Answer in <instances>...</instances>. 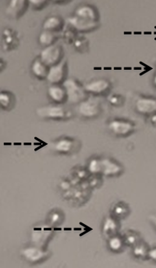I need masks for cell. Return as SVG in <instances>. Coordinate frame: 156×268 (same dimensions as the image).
I'll return each mask as SVG.
<instances>
[{
  "mask_svg": "<svg viewBox=\"0 0 156 268\" xmlns=\"http://www.w3.org/2000/svg\"><path fill=\"white\" fill-rule=\"evenodd\" d=\"M37 114L39 117L53 121H64L72 118L73 113L71 110L62 105H47L37 109Z\"/></svg>",
  "mask_w": 156,
  "mask_h": 268,
  "instance_id": "6da1fadb",
  "label": "cell"
},
{
  "mask_svg": "<svg viewBox=\"0 0 156 268\" xmlns=\"http://www.w3.org/2000/svg\"><path fill=\"white\" fill-rule=\"evenodd\" d=\"M53 228L48 223H39L32 227L31 242L32 245L46 249V246L54 235Z\"/></svg>",
  "mask_w": 156,
  "mask_h": 268,
  "instance_id": "7a4b0ae2",
  "label": "cell"
},
{
  "mask_svg": "<svg viewBox=\"0 0 156 268\" xmlns=\"http://www.w3.org/2000/svg\"><path fill=\"white\" fill-rule=\"evenodd\" d=\"M67 92V102L71 104L79 105L80 102L87 99V93L84 86H82L77 79L69 78L62 83Z\"/></svg>",
  "mask_w": 156,
  "mask_h": 268,
  "instance_id": "3957f363",
  "label": "cell"
},
{
  "mask_svg": "<svg viewBox=\"0 0 156 268\" xmlns=\"http://www.w3.org/2000/svg\"><path fill=\"white\" fill-rule=\"evenodd\" d=\"M20 255L24 261L31 265H38L47 261L50 257L51 252L47 249L31 244L21 249Z\"/></svg>",
  "mask_w": 156,
  "mask_h": 268,
  "instance_id": "277c9868",
  "label": "cell"
},
{
  "mask_svg": "<svg viewBox=\"0 0 156 268\" xmlns=\"http://www.w3.org/2000/svg\"><path fill=\"white\" fill-rule=\"evenodd\" d=\"M108 129L114 135L126 137L132 134L135 130V125L132 121L123 118H114L108 124Z\"/></svg>",
  "mask_w": 156,
  "mask_h": 268,
  "instance_id": "5b68a950",
  "label": "cell"
},
{
  "mask_svg": "<svg viewBox=\"0 0 156 268\" xmlns=\"http://www.w3.org/2000/svg\"><path fill=\"white\" fill-rule=\"evenodd\" d=\"M63 49L61 46L53 44L45 47L41 51L39 58L41 59V61L48 66V68H50L52 66L60 63L63 60Z\"/></svg>",
  "mask_w": 156,
  "mask_h": 268,
  "instance_id": "8992f818",
  "label": "cell"
},
{
  "mask_svg": "<svg viewBox=\"0 0 156 268\" xmlns=\"http://www.w3.org/2000/svg\"><path fill=\"white\" fill-rule=\"evenodd\" d=\"M78 111L83 118H95L102 112V106L97 100L87 98L78 105Z\"/></svg>",
  "mask_w": 156,
  "mask_h": 268,
  "instance_id": "52a82bcc",
  "label": "cell"
},
{
  "mask_svg": "<svg viewBox=\"0 0 156 268\" xmlns=\"http://www.w3.org/2000/svg\"><path fill=\"white\" fill-rule=\"evenodd\" d=\"M80 148V143L75 139L68 137H62L57 139L53 144V149L55 152L60 155L75 154Z\"/></svg>",
  "mask_w": 156,
  "mask_h": 268,
  "instance_id": "ba28073f",
  "label": "cell"
},
{
  "mask_svg": "<svg viewBox=\"0 0 156 268\" xmlns=\"http://www.w3.org/2000/svg\"><path fill=\"white\" fill-rule=\"evenodd\" d=\"M67 71V63L62 60L59 64L49 68L46 79L52 85H60L66 80Z\"/></svg>",
  "mask_w": 156,
  "mask_h": 268,
  "instance_id": "9c48e42d",
  "label": "cell"
},
{
  "mask_svg": "<svg viewBox=\"0 0 156 268\" xmlns=\"http://www.w3.org/2000/svg\"><path fill=\"white\" fill-rule=\"evenodd\" d=\"M123 165L111 158L102 159V173L106 177H117L123 173Z\"/></svg>",
  "mask_w": 156,
  "mask_h": 268,
  "instance_id": "30bf717a",
  "label": "cell"
},
{
  "mask_svg": "<svg viewBox=\"0 0 156 268\" xmlns=\"http://www.w3.org/2000/svg\"><path fill=\"white\" fill-rule=\"evenodd\" d=\"M110 88H111V83L106 79H94L84 85L86 93L94 96L106 94L110 91Z\"/></svg>",
  "mask_w": 156,
  "mask_h": 268,
  "instance_id": "8fae6325",
  "label": "cell"
},
{
  "mask_svg": "<svg viewBox=\"0 0 156 268\" xmlns=\"http://www.w3.org/2000/svg\"><path fill=\"white\" fill-rule=\"evenodd\" d=\"M135 110L139 114L151 116L156 113V98L141 97L135 102Z\"/></svg>",
  "mask_w": 156,
  "mask_h": 268,
  "instance_id": "7c38bea8",
  "label": "cell"
},
{
  "mask_svg": "<svg viewBox=\"0 0 156 268\" xmlns=\"http://www.w3.org/2000/svg\"><path fill=\"white\" fill-rule=\"evenodd\" d=\"M75 15L86 21L99 22L100 20L98 9L89 4H81L75 9Z\"/></svg>",
  "mask_w": 156,
  "mask_h": 268,
  "instance_id": "4fadbf2b",
  "label": "cell"
},
{
  "mask_svg": "<svg viewBox=\"0 0 156 268\" xmlns=\"http://www.w3.org/2000/svg\"><path fill=\"white\" fill-rule=\"evenodd\" d=\"M67 23L75 31L79 32H88L95 30L99 27V22L88 21L74 15L67 18Z\"/></svg>",
  "mask_w": 156,
  "mask_h": 268,
  "instance_id": "5bb4252c",
  "label": "cell"
},
{
  "mask_svg": "<svg viewBox=\"0 0 156 268\" xmlns=\"http://www.w3.org/2000/svg\"><path fill=\"white\" fill-rule=\"evenodd\" d=\"M120 220L117 218L109 215L105 217L104 220L102 222V234L106 239L114 236L115 234H119L120 229Z\"/></svg>",
  "mask_w": 156,
  "mask_h": 268,
  "instance_id": "9a60e30c",
  "label": "cell"
},
{
  "mask_svg": "<svg viewBox=\"0 0 156 268\" xmlns=\"http://www.w3.org/2000/svg\"><path fill=\"white\" fill-rule=\"evenodd\" d=\"M49 99L56 105H63L67 102V92L62 85H52L48 89Z\"/></svg>",
  "mask_w": 156,
  "mask_h": 268,
  "instance_id": "2e32d148",
  "label": "cell"
},
{
  "mask_svg": "<svg viewBox=\"0 0 156 268\" xmlns=\"http://www.w3.org/2000/svg\"><path fill=\"white\" fill-rule=\"evenodd\" d=\"M28 4L29 2L24 0H12L8 4L6 13L13 18H18L26 11Z\"/></svg>",
  "mask_w": 156,
  "mask_h": 268,
  "instance_id": "e0dca14e",
  "label": "cell"
},
{
  "mask_svg": "<svg viewBox=\"0 0 156 268\" xmlns=\"http://www.w3.org/2000/svg\"><path fill=\"white\" fill-rule=\"evenodd\" d=\"M131 212L130 206L123 201H118L112 205L110 214L119 220L126 219Z\"/></svg>",
  "mask_w": 156,
  "mask_h": 268,
  "instance_id": "ac0fdd59",
  "label": "cell"
},
{
  "mask_svg": "<svg viewBox=\"0 0 156 268\" xmlns=\"http://www.w3.org/2000/svg\"><path fill=\"white\" fill-rule=\"evenodd\" d=\"M64 25V21L60 16L52 15L47 17L43 23L44 30L54 33L62 30Z\"/></svg>",
  "mask_w": 156,
  "mask_h": 268,
  "instance_id": "d6986e66",
  "label": "cell"
},
{
  "mask_svg": "<svg viewBox=\"0 0 156 268\" xmlns=\"http://www.w3.org/2000/svg\"><path fill=\"white\" fill-rule=\"evenodd\" d=\"M109 250L114 253H120L126 247L122 234H117L106 239Z\"/></svg>",
  "mask_w": 156,
  "mask_h": 268,
  "instance_id": "ffe728a7",
  "label": "cell"
},
{
  "mask_svg": "<svg viewBox=\"0 0 156 268\" xmlns=\"http://www.w3.org/2000/svg\"><path fill=\"white\" fill-rule=\"evenodd\" d=\"M132 249V255L136 259L140 261H146L149 260V252L150 250V246L149 244L141 239L140 242L134 245Z\"/></svg>",
  "mask_w": 156,
  "mask_h": 268,
  "instance_id": "44dd1931",
  "label": "cell"
},
{
  "mask_svg": "<svg viewBox=\"0 0 156 268\" xmlns=\"http://www.w3.org/2000/svg\"><path fill=\"white\" fill-rule=\"evenodd\" d=\"M65 214L60 209H53L48 213L46 218V223L52 227L60 226L64 222Z\"/></svg>",
  "mask_w": 156,
  "mask_h": 268,
  "instance_id": "7402d4cb",
  "label": "cell"
},
{
  "mask_svg": "<svg viewBox=\"0 0 156 268\" xmlns=\"http://www.w3.org/2000/svg\"><path fill=\"white\" fill-rule=\"evenodd\" d=\"M48 69V66L45 65L40 58H36L32 64V72L38 79H46Z\"/></svg>",
  "mask_w": 156,
  "mask_h": 268,
  "instance_id": "603a6c76",
  "label": "cell"
},
{
  "mask_svg": "<svg viewBox=\"0 0 156 268\" xmlns=\"http://www.w3.org/2000/svg\"><path fill=\"white\" fill-rule=\"evenodd\" d=\"M15 97L11 92L7 90H2L0 93V105L5 111H9L15 105Z\"/></svg>",
  "mask_w": 156,
  "mask_h": 268,
  "instance_id": "cb8c5ba5",
  "label": "cell"
},
{
  "mask_svg": "<svg viewBox=\"0 0 156 268\" xmlns=\"http://www.w3.org/2000/svg\"><path fill=\"white\" fill-rule=\"evenodd\" d=\"M122 236H123L126 247H133L134 245L141 240L139 233L134 230H127L122 234Z\"/></svg>",
  "mask_w": 156,
  "mask_h": 268,
  "instance_id": "d4e9b609",
  "label": "cell"
},
{
  "mask_svg": "<svg viewBox=\"0 0 156 268\" xmlns=\"http://www.w3.org/2000/svg\"><path fill=\"white\" fill-rule=\"evenodd\" d=\"M56 37L54 33L48 32V31H43L41 32V34L39 35V42L40 45L45 47H49V46L53 45L56 42Z\"/></svg>",
  "mask_w": 156,
  "mask_h": 268,
  "instance_id": "484cf974",
  "label": "cell"
},
{
  "mask_svg": "<svg viewBox=\"0 0 156 268\" xmlns=\"http://www.w3.org/2000/svg\"><path fill=\"white\" fill-rule=\"evenodd\" d=\"M87 169L91 174H99L102 172V159L92 158L87 162Z\"/></svg>",
  "mask_w": 156,
  "mask_h": 268,
  "instance_id": "4316f807",
  "label": "cell"
},
{
  "mask_svg": "<svg viewBox=\"0 0 156 268\" xmlns=\"http://www.w3.org/2000/svg\"><path fill=\"white\" fill-rule=\"evenodd\" d=\"M108 102L110 105L115 107H119L123 104V98L118 94H113L108 98Z\"/></svg>",
  "mask_w": 156,
  "mask_h": 268,
  "instance_id": "83f0119b",
  "label": "cell"
},
{
  "mask_svg": "<svg viewBox=\"0 0 156 268\" xmlns=\"http://www.w3.org/2000/svg\"><path fill=\"white\" fill-rule=\"evenodd\" d=\"M74 44H75V47L78 51L83 52L84 49H85L86 47H87V40H84V39H82V38H78V39L75 40Z\"/></svg>",
  "mask_w": 156,
  "mask_h": 268,
  "instance_id": "f1b7e54d",
  "label": "cell"
},
{
  "mask_svg": "<svg viewBox=\"0 0 156 268\" xmlns=\"http://www.w3.org/2000/svg\"><path fill=\"white\" fill-rule=\"evenodd\" d=\"M29 3H31L32 7L35 9H41L46 6L48 2L43 1V0H32V1H29Z\"/></svg>",
  "mask_w": 156,
  "mask_h": 268,
  "instance_id": "f546056e",
  "label": "cell"
},
{
  "mask_svg": "<svg viewBox=\"0 0 156 268\" xmlns=\"http://www.w3.org/2000/svg\"><path fill=\"white\" fill-rule=\"evenodd\" d=\"M3 40V42L5 43V44H6V46H11L12 44H13L14 41H15V37H14V36L12 34L10 35V36L4 37Z\"/></svg>",
  "mask_w": 156,
  "mask_h": 268,
  "instance_id": "4dcf8cb0",
  "label": "cell"
},
{
  "mask_svg": "<svg viewBox=\"0 0 156 268\" xmlns=\"http://www.w3.org/2000/svg\"><path fill=\"white\" fill-rule=\"evenodd\" d=\"M149 260L156 263V246L150 248L149 252Z\"/></svg>",
  "mask_w": 156,
  "mask_h": 268,
  "instance_id": "1f68e13d",
  "label": "cell"
},
{
  "mask_svg": "<svg viewBox=\"0 0 156 268\" xmlns=\"http://www.w3.org/2000/svg\"><path fill=\"white\" fill-rule=\"evenodd\" d=\"M149 220H150L151 224L153 225L154 227L155 231H156V214H153L149 216Z\"/></svg>",
  "mask_w": 156,
  "mask_h": 268,
  "instance_id": "d6a6232c",
  "label": "cell"
},
{
  "mask_svg": "<svg viewBox=\"0 0 156 268\" xmlns=\"http://www.w3.org/2000/svg\"><path fill=\"white\" fill-rule=\"evenodd\" d=\"M60 186H61L62 189L63 190H68L70 188V187H71V185H70L69 182L67 181H63L61 183V184H60Z\"/></svg>",
  "mask_w": 156,
  "mask_h": 268,
  "instance_id": "836d02e7",
  "label": "cell"
},
{
  "mask_svg": "<svg viewBox=\"0 0 156 268\" xmlns=\"http://www.w3.org/2000/svg\"><path fill=\"white\" fill-rule=\"evenodd\" d=\"M149 117H150L151 123L153 124V126H154L155 127H156V113L152 114V115Z\"/></svg>",
  "mask_w": 156,
  "mask_h": 268,
  "instance_id": "e575fe53",
  "label": "cell"
},
{
  "mask_svg": "<svg viewBox=\"0 0 156 268\" xmlns=\"http://www.w3.org/2000/svg\"><path fill=\"white\" fill-rule=\"evenodd\" d=\"M153 85H154V87L156 89V73L155 74L154 78H153Z\"/></svg>",
  "mask_w": 156,
  "mask_h": 268,
  "instance_id": "d590c367",
  "label": "cell"
},
{
  "mask_svg": "<svg viewBox=\"0 0 156 268\" xmlns=\"http://www.w3.org/2000/svg\"><path fill=\"white\" fill-rule=\"evenodd\" d=\"M82 173H84V174H86L85 172H82L81 174ZM79 178H83V176H82V175L81 176H80V173H79Z\"/></svg>",
  "mask_w": 156,
  "mask_h": 268,
  "instance_id": "8d00e7d4",
  "label": "cell"
}]
</instances>
